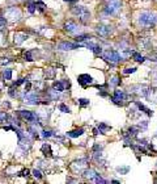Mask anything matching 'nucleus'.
Instances as JSON below:
<instances>
[{
	"mask_svg": "<svg viewBox=\"0 0 157 184\" xmlns=\"http://www.w3.org/2000/svg\"><path fill=\"white\" fill-rule=\"evenodd\" d=\"M29 174H30V171H29L28 168H26V170H22L21 172H20V175H21V176H24V178H29V176H30V175H29Z\"/></svg>",
	"mask_w": 157,
	"mask_h": 184,
	"instance_id": "58836bf2",
	"label": "nucleus"
},
{
	"mask_svg": "<svg viewBox=\"0 0 157 184\" xmlns=\"http://www.w3.org/2000/svg\"><path fill=\"white\" fill-rule=\"evenodd\" d=\"M90 39H92V37L89 34H78V36H76L77 42H85V41H90Z\"/></svg>",
	"mask_w": 157,
	"mask_h": 184,
	"instance_id": "393cba45",
	"label": "nucleus"
},
{
	"mask_svg": "<svg viewBox=\"0 0 157 184\" xmlns=\"http://www.w3.org/2000/svg\"><path fill=\"white\" fill-rule=\"evenodd\" d=\"M84 129L82 128H78V129H75V130H71V132H68L67 133V137H70V138H77V137H81L82 134H84Z\"/></svg>",
	"mask_w": 157,
	"mask_h": 184,
	"instance_id": "a211bd4d",
	"label": "nucleus"
},
{
	"mask_svg": "<svg viewBox=\"0 0 157 184\" xmlns=\"http://www.w3.org/2000/svg\"><path fill=\"white\" fill-rule=\"evenodd\" d=\"M66 88H67V86H66V82L64 80H55L52 83V89L54 91H56V92H63V91H66Z\"/></svg>",
	"mask_w": 157,
	"mask_h": 184,
	"instance_id": "f3484780",
	"label": "nucleus"
},
{
	"mask_svg": "<svg viewBox=\"0 0 157 184\" xmlns=\"http://www.w3.org/2000/svg\"><path fill=\"white\" fill-rule=\"evenodd\" d=\"M41 151H42V154L45 157H47V158H51L52 157V151H51V146L48 145V143H43L42 145V147H41Z\"/></svg>",
	"mask_w": 157,
	"mask_h": 184,
	"instance_id": "6ab92c4d",
	"label": "nucleus"
},
{
	"mask_svg": "<svg viewBox=\"0 0 157 184\" xmlns=\"http://www.w3.org/2000/svg\"><path fill=\"white\" fill-rule=\"evenodd\" d=\"M149 100H152L153 103H157V91L153 88H148V92H147V96Z\"/></svg>",
	"mask_w": 157,
	"mask_h": 184,
	"instance_id": "412c9836",
	"label": "nucleus"
},
{
	"mask_svg": "<svg viewBox=\"0 0 157 184\" xmlns=\"http://www.w3.org/2000/svg\"><path fill=\"white\" fill-rule=\"evenodd\" d=\"M97 128H98V130H100V133H101V134H105L106 132L111 130V126L106 125L105 122H100V124H98V125H97Z\"/></svg>",
	"mask_w": 157,
	"mask_h": 184,
	"instance_id": "4be33fe9",
	"label": "nucleus"
},
{
	"mask_svg": "<svg viewBox=\"0 0 157 184\" xmlns=\"http://www.w3.org/2000/svg\"><path fill=\"white\" fill-rule=\"evenodd\" d=\"M147 128H148V121H141V124L139 125V129H143V130H145Z\"/></svg>",
	"mask_w": 157,
	"mask_h": 184,
	"instance_id": "ea45409f",
	"label": "nucleus"
},
{
	"mask_svg": "<svg viewBox=\"0 0 157 184\" xmlns=\"http://www.w3.org/2000/svg\"><path fill=\"white\" fill-rule=\"evenodd\" d=\"M135 104H136V107L139 108V111H141V112H144L145 114H148L149 117H151V116H153V112H152V111H151L149 108H147V107L144 105V104H141L140 101H135Z\"/></svg>",
	"mask_w": 157,
	"mask_h": 184,
	"instance_id": "aec40b11",
	"label": "nucleus"
},
{
	"mask_svg": "<svg viewBox=\"0 0 157 184\" xmlns=\"http://www.w3.org/2000/svg\"><path fill=\"white\" fill-rule=\"evenodd\" d=\"M42 137L43 138H51V137H54V133L51 130H42Z\"/></svg>",
	"mask_w": 157,
	"mask_h": 184,
	"instance_id": "c9c22d12",
	"label": "nucleus"
},
{
	"mask_svg": "<svg viewBox=\"0 0 157 184\" xmlns=\"http://www.w3.org/2000/svg\"><path fill=\"white\" fill-rule=\"evenodd\" d=\"M8 121H9V116L7 114V112H0V124H4Z\"/></svg>",
	"mask_w": 157,
	"mask_h": 184,
	"instance_id": "c756f323",
	"label": "nucleus"
},
{
	"mask_svg": "<svg viewBox=\"0 0 157 184\" xmlns=\"http://www.w3.org/2000/svg\"><path fill=\"white\" fill-rule=\"evenodd\" d=\"M32 174H33V176L36 178L37 180H41V179L43 178V175H42V172L39 171V170H33V172H32Z\"/></svg>",
	"mask_w": 157,
	"mask_h": 184,
	"instance_id": "473e14b6",
	"label": "nucleus"
},
{
	"mask_svg": "<svg viewBox=\"0 0 157 184\" xmlns=\"http://www.w3.org/2000/svg\"><path fill=\"white\" fill-rule=\"evenodd\" d=\"M100 175L96 170H93V168H85L84 171H82V176H84V179H86V180L89 182H94V179Z\"/></svg>",
	"mask_w": 157,
	"mask_h": 184,
	"instance_id": "f8f14e48",
	"label": "nucleus"
},
{
	"mask_svg": "<svg viewBox=\"0 0 157 184\" xmlns=\"http://www.w3.org/2000/svg\"><path fill=\"white\" fill-rule=\"evenodd\" d=\"M136 71V68L135 67H128V68H124V70H123V74H124V75H128V74H134Z\"/></svg>",
	"mask_w": 157,
	"mask_h": 184,
	"instance_id": "4c0bfd02",
	"label": "nucleus"
},
{
	"mask_svg": "<svg viewBox=\"0 0 157 184\" xmlns=\"http://www.w3.org/2000/svg\"><path fill=\"white\" fill-rule=\"evenodd\" d=\"M64 31L73 34V33H77L78 31H80V27H78L75 21L70 20V21H66V24H64Z\"/></svg>",
	"mask_w": 157,
	"mask_h": 184,
	"instance_id": "ddd939ff",
	"label": "nucleus"
},
{
	"mask_svg": "<svg viewBox=\"0 0 157 184\" xmlns=\"http://www.w3.org/2000/svg\"><path fill=\"white\" fill-rule=\"evenodd\" d=\"M4 17L11 22H16V21H20V20H21L22 12H21V9L17 8V7H9L4 11Z\"/></svg>",
	"mask_w": 157,
	"mask_h": 184,
	"instance_id": "7ed1b4c3",
	"label": "nucleus"
},
{
	"mask_svg": "<svg viewBox=\"0 0 157 184\" xmlns=\"http://www.w3.org/2000/svg\"><path fill=\"white\" fill-rule=\"evenodd\" d=\"M93 133H94V136H98V134H101L100 130H98V128H94V129H93Z\"/></svg>",
	"mask_w": 157,
	"mask_h": 184,
	"instance_id": "79ce46f5",
	"label": "nucleus"
},
{
	"mask_svg": "<svg viewBox=\"0 0 157 184\" xmlns=\"http://www.w3.org/2000/svg\"><path fill=\"white\" fill-rule=\"evenodd\" d=\"M36 11H37V4H36V2H29V3H28V12L33 14Z\"/></svg>",
	"mask_w": 157,
	"mask_h": 184,
	"instance_id": "bb28decb",
	"label": "nucleus"
},
{
	"mask_svg": "<svg viewBox=\"0 0 157 184\" xmlns=\"http://www.w3.org/2000/svg\"><path fill=\"white\" fill-rule=\"evenodd\" d=\"M96 32L98 36L101 37H107L110 36L111 33V27H107V25H97L96 27Z\"/></svg>",
	"mask_w": 157,
	"mask_h": 184,
	"instance_id": "4468645a",
	"label": "nucleus"
},
{
	"mask_svg": "<svg viewBox=\"0 0 157 184\" xmlns=\"http://www.w3.org/2000/svg\"><path fill=\"white\" fill-rule=\"evenodd\" d=\"M3 79L4 80H11L12 79V68H6V70H3Z\"/></svg>",
	"mask_w": 157,
	"mask_h": 184,
	"instance_id": "a878e982",
	"label": "nucleus"
},
{
	"mask_svg": "<svg viewBox=\"0 0 157 184\" xmlns=\"http://www.w3.org/2000/svg\"><path fill=\"white\" fill-rule=\"evenodd\" d=\"M24 58H25V61H28V62H33L34 61L32 51H25V54H24Z\"/></svg>",
	"mask_w": 157,
	"mask_h": 184,
	"instance_id": "2f4dec72",
	"label": "nucleus"
},
{
	"mask_svg": "<svg viewBox=\"0 0 157 184\" xmlns=\"http://www.w3.org/2000/svg\"><path fill=\"white\" fill-rule=\"evenodd\" d=\"M9 62H11V61H9L8 58H2V61H0V63H2V64H8Z\"/></svg>",
	"mask_w": 157,
	"mask_h": 184,
	"instance_id": "a19ab883",
	"label": "nucleus"
},
{
	"mask_svg": "<svg viewBox=\"0 0 157 184\" xmlns=\"http://www.w3.org/2000/svg\"><path fill=\"white\" fill-rule=\"evenodd\" d=\"M85 46H86V47H89L90 50L96 54V55H101V54H102V47H101L98 43L92 42V39H90V41H86Z\"/></svg>",
	"mask_w": 157,
	"mask_h": 184,
	"instance_id": "2eb2a0df",
	"label": "nucleus"
},
{
	"mask_svg": "<svg viewBox=\"0 0 157 184\" xmlns=\"http://www.w3.org/2000/svg\"><path fill=\"white\" fill-rule=\"evenodd\" d=\"M22 101L25 104H29V105H37L39 104V96L37 93H30V92H24L22 95Z\"/></svg>",
	"mask_w": 157,
	"mask_h": 184,
	"instance_id": "6e6552de",
	"label": "nucleus"
},
{
	"mask_svg": "<svg viewBox=\"0 0 157 184\" xmlns=\"http://www.w3.org/2000/svg\"><path fill=\"white\" fill-rule=\"evenodd\" d=\"M117 171L121 172V174H124V175H126V174L130 171V167L128 166H127V167H117Z\"/></svg>",
	"mask_w": 157,
	"mask_h": 184,
	"instance_id": "e433bc0d",
	"label": "nucleus"
},
{
	"mask_svg": "<svg viewBox=\"0 0 157 184\" xmlns=\"http://www.w3.org/2000/svg\"><path fill=\"white\" fill-rule=\"evenodd\" d=\"M71 12L75 14V16H77L81 22H88L90 20L89 9H88L86 7H84V6H75V7H72Z\"/></svg>",
	"mask_w": 157,
	"mask_h": 184,
	"instance_id": "f03ea898",
	"label": "nucleus"
},
{
	"mask_svg": "<svg viewBox=\"0 0 157 184\" xmlns=\"http://www.w3.org/2000/svg\"><path fill=\"white\" fill-rule=\"evenodd\" d=\"M6 27H7V18L0 16V32H4L6 31Z\"/></svg>",
	"mask_w": 157,
	"mask_h": 184,
	"instance_id": "7c9ffc66",
	"label": "nucleus"
},
{
	"mask_svg": "<svg viewBox=\"0 0 157 184\" xmlns=\"http://www.w3.org/2000/svg\"><path fill=\"white\" fill-rule=\"evenodd\" d=\"M156 21H157L156 13L149 12V11H143L141 13H139V17H137V25L145 29L153 28Z\"/></svg>",
	"mask_w": 157,
	"mask_h": 184,
	"instance_id": "f257e3e1",
	"label": "nucleus"
},
{
	"mask_svg": "<svg viewBox=\"0 0 157 184\" xmlns=\"http://www.w3.org/2000/svg\"><path fill=\"white\" fill-rule=\"evenodd\" d=\"M58 109L60 112H63V113H71V109H70V107L68 105H66L64 103H62V104H59L58 105Z\"/></svg>",
	"mask_w": 157,
	"mask_h": 184,
	"instance_id": "cd10ccee",
	"label": "nucleus"
},
{
	"mask_svg": "<svg viewBox=\"0 0 157 184\" xmlns=\"http://www.w3.org/2000/svg\"><path fill=\"white\" fill-rule=\"evenodd\" d=\"M132 58H134V61H136L137 63H143L145 61V57H143L140 53H137V51H132Z\"/></svg>",
	"mask_w": 157,
	"mask_h": 184,
	"instance_id": "b1692460",
	"label": "nucleus"
},
{
	"mask_svg": "<svg viewBox=\"0 0 157 184\" xmlns=\"http://www.w3.org/2000/svg\"><path fill=\"white\" fill-rule=\"evenodd\" d=\"M127 100H128V95H127L124 91H122V89H115L114 93H113V96H111L113 104L119 105V107H123Z\"/></svg>",
	"mask_w": 157,
	"mask_h": 184,
	"instance_id": "39448f33",
	"label": "nucleus"
},
{
	"mask_svg": "<svg viewBox=\"0 0 157 184\" xmlns=\"http://www.w3.org/2000/svg\"><path fill=\"white\" fill-rule=\"evenodd\" d=\"M28 38H29V36L25 32H16V33H14V43H16V45L24 43Z\"/></svg>",
	"mask_w": 157,
	"mask_h": 184,
	"instance_id": "dca6fc26",
	"label": "nucleus"
},
{
	"mask_svg": "<svg viewBox=\"0 0 157 184\" xmlns=\"http://www.w3.org/2000/svg\"><path fill=\"white\" fill-rule=\"evenodd\" d=\"M121 83H122V80H121V78L118 76V75H111V76H110V86L118 87Z\"/></svg>",
	"mask_w": 157,
	"mask_h": 184,
	"instance_id": "5701e85b",
	"label": "nucleus"
},
{
	"mask_svg": "<svg viewBox=\"0 0 157 184\" xmlns=\"http://www.w3.org/2000/svg\"><path fill=\"white\" fill-rule=\"evenodd\" d=\"M20 116L22 117V120H25L26 122H30L32 125H39V117L37 113H34L32 111H28V109H21L20 111Z\"/></svg>",
	"mask_w": 157,
	"mask_h": 184,
	"instance_id": "0eeeda50",
	"label": "nucleus"
},
{
	"mask_svg": "<svg viewBox=\"0 0 157 184\" xmlns=\"http://www.w3.org/2000/svg\"><path fill=\"white\" fill-rule=\"evenodd\" d=\"M77 82H78V84H80L81 87L86 88L88 86L93 84V78L89 75V74H80V75L77 76Z\"/></svg>",
	"mask_w": 157,
	"mask_h": 184,
	"instance_id": "9b49d317",
	"label": "nucleus"
},
{
	"mask_svg": "<svg viewBox=\"0 0 157 184\" xmlns=\"http://www.w3.org/2000/svg\"><path fill=\"white\" fill-rule=\"evenodd\" d=\"M102 57H104L105 61L110 62L111 64H117L123 61V57H122V54H119L117 50H105L104 54H102Z\"/></svg>",
	"mask_w": 157,
	"mask_h": 184,
	"instance_id": "423d86ee",
	"label": "nucleus"
},
{
	"mask_svg": "<svg viewBox=\"0 0 157 184\" xmlns=\"http://www.w3.org/2000/svg\"><path fill=\"white\" fill-rule=\"evenodd\" d=\"M64 2H67V3H76L77 0H64Z\"/></svg>",
	"mask_w": 157,
	"mask_h": 184,
	"instance_id": "37998d69",
	"label": "nucleus"
},
{
	"mask_svg": "<svg viewBox=\"0 0 157 184\" xmlns=\"http://www.w3.org/2000/svg\"><path fill=\"white\" fill-rule=\"evenodd\" d=\"M58 50L60 51H68V50H73V49H78L80 43H73V42H68V41H62L58 43Z\"/></svg>",
	"mask_w": 157,
	"mask_h": 184,
	"instance_id": "1a4fd4ad",
	"label": "nucleus"
},
{
	"mask_svg": "<svg viewBox=\"0 0 157 184\" xmlns=\"http://www.w3.org/2000/svg\"><path fill=\"white\" fill-rule=\"evenodd\" d=\"M28 82V78H21V79H18V80L16 82V83H13V87H18V86H21V84H24V83H26Z\"/></svg>",
	"mask_w": 157,
	"mask_h": 184,
	"instance_id": "f704fd0d",
	"label": "nucleus"
},
{
	"mask_svg": "<svg viewBox=\"0 0 157 184\" xmlns=\"http://www.w3.org/2000/svg\"><path fill=\"white\" fill-rule=\"evenodd\" d=\"M77 103H78V105H80L81 108H84V107H89L90 100H89V99H78Z\"/></svg>",
	"mask_w": 157,
	"mask_h": 184,
	"instance_id": "c85d7f7f",
	"label": "nucleus"
},
{
	"mask_svg": "<svg viewBox=\"0 0 157 184\" xmlns=\"http://www.w3.org/2000/svg\"><path fill=\"white\" fill-rule=\"evenodd\" d=\"M36 4H37V9H39L41 12H43L46 9V4L45 3H42V2H39V0H38V2H36Z\"/></svg>",
	"mask_w": 157,
	"mask_h": 184,
	"instance_id": "72a5a7b5",
	"label": "nucleus"
},
{
	"mask_svg": "<svg viewBox=\"0 0 157 184\" xmlns=\"http://www.w3.org/2000/svg\"><path fill=\"white\" fill-rule=\"evenodd\" d=\"M86 162H88V159H82V161L73 162L71 165V170L75 174H82V171L86 168Z\"/></svg>",
	"mask_w": 157,
	"mask_h": 184,
	"instance_id": "9d476101",
	"label": "nucleus"
},
{
	"mask_svg": "<svg viewBox=\"0 0 157 184\" xmlns=\"http://www.w3.org/2000/svg\"><path fill=\"white\" fill-rule=\"evenodd\" d=\"M121 8H122L121 0H110V2L105 6L104 12H105L106 16H114V14H117L121 11Z\"/></svg>",
	"mask_w": 157,
	"mask_h": 184,
	"instance_id": "20e7f679",
	"label": "nucleus"
}]
</instances>
